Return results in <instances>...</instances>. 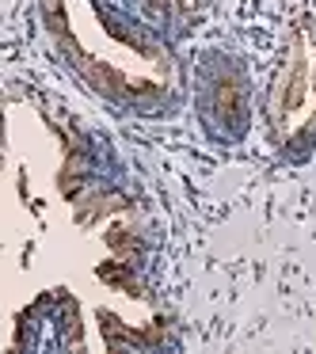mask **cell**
<instances>
[{
  "label": "cell",
  "mask_w": 316,
  "mask_h": 354,
  "mask_svg": "<svg viewBox=\"0 0 316 354\" xmlns=\"http://www.w3.org/2000/svg\"><path fill=\"white\" fill-rule=\"evenodd\" d=\"M270 122L278 138H293L316 126V35L297 31L286 62L270 84Z\"/></svg>",
  "instance_id": "1"
}]
</instances>
